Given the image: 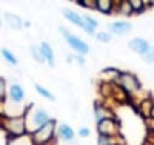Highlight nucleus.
I'll list each match as a JSON object with an SVG mask.
<instances>
[{"instance_id":"obj_34","label":"nucleus","mask_w":154,"mask_h":145,"mask_svg":"<svg viewBox=\"0 0 154 145\" xmlns=\"http://www.w3.org/2000/svg\"><path fill=\"white\" fill-rule=\"evenodd\" d=\"M68 2H75V0H68Z\"/></svg>"},{"instance_id":"obj_19","label":"nucleus","mask_w":154,"mask_h":145,"mask_svg":"<svg viewBox=\"0 0 154 145\" xmlns=\"http://www.w3.org/2000/svg\"><path fill=\"white\" fill-rule=\"evenodd\" d=\"M152 103H154V100H152L151 97H145V98L139 103V112H140V115H142L145 119L148 118V113H149V109H151Z\"/></svg>"},{"instance_id":"obj_20","label":"nucleus","mask_w":154,"mask_h":145,"mask_svg":"<svg viewBox=\"0 0 154 145\" xmlns=\"http://www.w3.org/2000/svg\"><path fill=\"white\" fill-rule=\"evenodd\" d=\"M6 97H8V83L5 77H0V107H2V110H5Z\"/></svg>"},{"instance_id":"obj_3","label":"nucleus","mask_w":154,"mask_h":145,"mask_svg":"<svg viewBox=\"0 0 154 145\" xmlns=\"http://www.w3.org/2000/svg\"><path fill=\"white\" fill-rule=\"evenodd\" d=\"M115 83L125 95H134L142 89L140 80L131 71H119V74L115 79Z\"/></svg>"},{"instance_id":"obj_26","label":"nucleus","mask_w":154,"mask_h":145,"mask_svg":"<svg viewBox=\"0 0 154 145\" xmlns=\"http://www.w3.org/2000/svg\"><path fill=\"white\" fill-rule=\"evenodd\" d=\"M82 17H83L85 23H86V24H88V26H89L91 29L97 30V27L100 26V24H98V20H97V18H94L92 15H88V14H86V15H82Z\"/></svg>"},{"instance_id":"obj_18","label":"nucleus","mask_w":154,"mask_h":145,"mask_svg":"<svg viewBox=\"0 0 154 145\" xmlns=\"http://www.w3.org/2000/svg\"><path fill=\"white\" fill-rule=\"evenodd\" d=\"M121 142H122V136H98L97 137V145H115Z\"/></svg>"},{"instance_id":"obj_29","label":"nucleus","mask_w":154,"mask_h":145,"mask_svg":"<svg viewBox=\"0 0 154 145\" xmlns=\"http://www.w3.org/2000/svg\"><path fill=\"white\" fill-rule=\"evenodd\" d=\"M145 127L148 133H154V118H146L145 119Z\"/></svg>"},{"instance_id":"obj_14","label":"nucleus","mask_w":154,"mask_h":145,"mask_svg":"<svg viewBox=\"0 0 154 145\" xmlns=\"http://www.w3.org/2000/svg\"><path fill=\"white\" fill-rule=\"evenodd\" d=\"M95 11L103 15H112L115 12V0H97Z\"/></svg>"},{"instance_id":"obj_23","label":"nucleus","mask_w":154,"mask_h":145,"mask_svg":"<svg viewBox=\"0 0 154 145\" xmlns=\"http://www.w3.org/2000/svg\"><path fill=\"white\" fill-rule=\"evenodd\" d=\"M94 38H95L98 42L109 44V42L112 41V33H110V32H104V30H101V32H95Z\"/></svg>"},{"instance_id":"obj_16","label":"nucleus","mask_w":154,"mask_h":145,"mask_svg":"<svg viewBox=\"0 0 154 145\" xmlns=\"http://www.w3.org/2000/svg\"><path fill=\"white\" fill-rule=\"evenodd\" d=\"M0 54H2L3 60H5L8 65H11V66H17V65H18V59H17V56H15L9 48H6V47L0 48Z\"/></svg>"},{"instance_id":"obj_8","label":"nucleus","mask_w":154,"mask_h":145,"mask_svg":"<svg viewBox=\"0 0 154 145\" xmlns=\"http://www.w3.org/2000/svg\"><path fill=\"white\" fill-rule=\"evenodd\" d=\"M62 15H63V18H65L66 21H69V23L74 24L75 27L82 29L85 33H88V35H95V30L91 29V27L85 23L83 17H82L80 14H77L75 11H72V9H69V8H63V9H62Z\"/></svg>"},{"instance_id":"obj_24","label":"nucleus","mask_w":154,"mask_h":145,"mask_svg":"<svg viewBox=\"0 0 154 145\" xmlns=\"http://www.w3.org/2000/svg\"><path fill=\"white\" fill-rule=\"evenodd\" d=\"M30 54H32L33 60H36L38 63H45V62H44V57H42V54H41L39 45H35V44H32V45H30Z\"/></svg>"},{"instance_id":"obj_2","label":"nucleus","mask_w":154,"mask_h":145,"mask_svg":"<svg viewBox=\"0 0 154 145\" xmlns=\"http://www.w3.org/2000/svg\"><path fill=\"white\" fill-rule=\"evenodd\" d=\"M56 128H57V122H56V119L51 118L48 122H45L39 128L30 131L29 137H30L32 145H51V143H54L56 137H57Z\"/></svg>"},{"instance_id":"obj_10","label":"nucleus","mask_w":154,"mask_h":145,"mask_svg":"<svg viewBox=\"0 0 154 145\" xmlns=\"http://www.w3.org/2000/svg\"><path fill=\"white\" fill-rule=\"evenodd\" d=\"M107 29H109L107 32H110L112 35H127V33L131 32L133 24L127 20H118V21L110 23Z\"/></svg>"},{"instance_id":"obj_5","label":"nucleus","mask_w":154,"mask_h":145,"mask_svg":"<svg viewBox=\"0 0 154 145\" xmlns=\"http://www.w3.org/2000/svg\"><path fill=\"white\" fill-rule=\"evenodd\" d=\"M26 101V92L23 89V86L20 83H12L8 86V97H6V103H5V110L3 115L11 109V107H17V109H26L23 107Z\"/></svg>"},{"instance_id":"obj_13","label":"nucleus","mask_w":154,"mask_h":145,"mask_svg":"<svg viewBox=\"0 0 154 145\" xmlns=\"http://www.w3.org/2000/svg\"><path fill=\"white\" fill-rule=\"evenodd\" d=\"M113 112L101 101H95L94 103V118H95V122H98L100 119L106 118V116H112Z\"/></svg>"},{"instance_id":"obj_6","label":"nucleus","mask_w":154,"mask_h":145,"mask_svg":"<svg viewBox=\"0 0 154 145\" xmlns=\"http://www.w3.org/2000/svg\"><path fill=\"white\" fill-rule=\"evenodd\" d=\"M98 136H121V122L115 115L106 116L95 122Z\"/></svg>"},{"instance_id":"obj_17","label":"nucleus","mask_w":154,"mask_h":145,"mask_svg":"<svg viewBox=\"0 0 154 145\" xmlns=\"http://www.w3.org/2000/svg\"><path fill=\"white\" fill-rule=\"evenodd\" d=\"M115 12L119 14V15H124V17H131L134 14L127 0H121V2L116 5V8H115Z\"/></svg>"},{"instance_id":"obj_15","label":"nucleus","mask_w":154,"mask_h":145,"mask_svg":"<svg viewBox=\"0 0 154 145\" xmlns=\"http://www.w3.org/2000/svg\"><path fill=\"white\" fill-rule=\"evenodd\" d=\"M5 23L14 30H21L24 27V21L17 14H11V12L5 14Z\"/></svg>"},{"instance_id":"obj_25","label":"nucleus","mask_w":154,"mask_h":145,"mask_svg":"<svg viewBox=\"0 0 154 145\" xmlns=\"http://www.w3.org/2000/svg\"><path fill=\"white\" fill-rule=\"evenodd\" d=\"M75 3L82 8H86V9H95L97 0H75Z\"/></svg>"},{"instance_id":"obj_27","label":"nucleus","mask_w":154,"mask_h":145,"mask_svg":"<svg viewBox=\"0 0 154 145\" xmlns=\"http://www.w3.org/2000/svg\"><path fill=\"white\" fill-rule=\"evenodd\" d=\"M142 57H143V62H145V63H154V45H151L149 50H148Z\"/></svg>"},{"instance_id":"obj_12","label":"nucleus","mask_w":154,"mask_h":145,"mask_svg":"<svg viewBox=\"0 0 154 145\" xmlns=\"http://www.w3.org/2000/svg\"><path fill=\"white\" fill-rule=\"evenodd\" d=\"M39 50H41V54L44 57V62L48 63V66H54V51H53L51 45L47 41H42L39 44Z\"/></svg>"},{"instance_id":"obj_1","label":"nucleus","mask_w":154,"mask_h":145,"mask_svg":"<svg viewBox=\"0 0 154 145\" xmlns=\"http://www.w3.org/2000/svg\"><path fill=\"white\" fill-rule=\"evenodd\" d=\"M0 128L5 131V134L11 140H15V139H20L29 134L24 115H17V116L0 115Z\"/></svg>"},{"instance_id":"obj_30","label":"nucleus","mask_w":154,"mask_h":145,"mask_svg":"<svg viewBox=\"0 0 154 145\" xmlns=\"http://www.w3.org/2000/svg\"><path fill=\"white\" fill-rule=\"evenodd\" d=\"M89 134H91L89 127H80L79 131H77V136H79V137H88Z\"/></svg>"},{"instance_id":"obj_7","label":"nucleus","mask_w":154,"mask_h":145,"mask_svg":"<svg viewBox=\"0 0 154 145\" xmlns=\"http://www.w3.org/2000/svg\"><path fill=\"white\" fill-rule=\"evenodd\" d=\"M59 32L62 33V36H63L65 42L69 45V48H72V51H74V53L82 54V56H86V54L91 51V48H89V44H88V42H85L82 38H79L77 35L71 33L68 29H65V27H59Z\"/></svg>"},{"instance_id":"obj_33","label":"nucleus","mask_w":154,"mask_h":145,"mask_svg":"<svg viewBox=\"0 0 154 145\" xmlns=\"http://www.w3.org/2000/svg\"><path fill=\"white\" fill-rule=\"evenodd\" d=\"M115 145H125V143H124V142H121V143H115Z\"/></svg>"},{"instance_id":"obj_11","label":"nucleus","mask_w":154,"mask_h":145,"mask_svg":"<svg viewBox=\"0 0 154 145\" xmlns=\"http://www.w3.org/2000/svg\"><path fill=\"white\" fill-rule=\"evenodd\" d=\"M75 131H74V128L69 125V124H66V122H60V124H57V128H56V136L60 139V140H63V142H72L74 139H75Z\"/></svg>"},{"instance_id":"obj_28","label":"nucleus","mask_w":154,"mask_h":145,"mask_svg":"<svg viewBox=\"0 0 154 145\" xmlns=\"http://www.w3.org/2000/svg\"><path fill=\"white\" fill-rule=\"evenodd\" d=\"M72 59H74V62L77 63V65H79V66H85V56H82V54H72Z\"/></svg>"},{"instance_id":"obj_9","label":"nucleus","mask_w":154,"mask_h":145,"mask_svg":"<svg viewBox=\"0 0 154 145\" xmlns=\"http://www.w3.org/2000/svg\"><path fill=\"white\" fill-rule=\"evenodd\" d=\"M149 47H151V44L145 38H140V36H136V38H133V39L128 41V48L133 53L139 54V56H143L149 50Z\"/></svg>"},{"instance_id":"obj_4","label":"nucleus","mask_w":154,"mask_h":145,"mask_svg":"<svg viewBox=\"0 0 154 145\" xmlns=\"http://www.w3.org/2000/svg\"><path fill=\"white\" fill-rule=\"evenodd\" d=\"M24 118H26V124H27V131L29 133L36 130V128H39L41 125H44L45 122H48L51 119L50 115L42 107H33L32 104L24 109Z\"/></svg>"},{"instance_id":"obj_22","label":"nucleus","mask_w":154,"mask_h":145,"mask_svg":"<svg viewBox=\"0 0 154 145\" xmlns=\"http://www.w3.org/2000/svg\"><path fill=\"white\" fill-rule=\"evenodd\" d=\"M127 2H128V5L131 6V9H133L134 14H142V12L146 9L145 0H127Z\"/></svg>"},{"instance_id":"obj_21","label":"nucleus","mask_w":154,"mask_h":145,"mask_svg":"<svg viewBox=\"0 0 154 145\" xmlns=\"http://www.w3.org/2000/svg\"><path fill=\"white\" fill-rule=\"evenodd\" d=\"M35 91H36L42 98H45V100H48V101H54V100H56L54 95H53V92L48 91L45 86H42V85H39V83H35Z\"/></svg>"},{"instance_id":"obj_32","label":"nucleus","mask_w":154,"mask_h":145,"mask_svg":"<svg viewBox=\"0 0 154 145\" xmlns=\"http://www.w3.org/2000/svg\"><path fill=\"white\" fill-rule=\"evenodd\" d=\"M148 118H154V103H152V106H151V109H149V113H148Z\"/></svg>"},{"instance_id":"obj_31","label":"nucleus","mask_w":154,"mask_h":145,"mask_svg":"<svg viewBox=\"0 0 154 145\" xmlns=\"http://www.w3.org/2000/svg\"><path fill=\"white\" fill-rule=\"evenodd\" d=\"M148 142L151 145H154V133H148Z\"/></svg>"}]
</instances>
